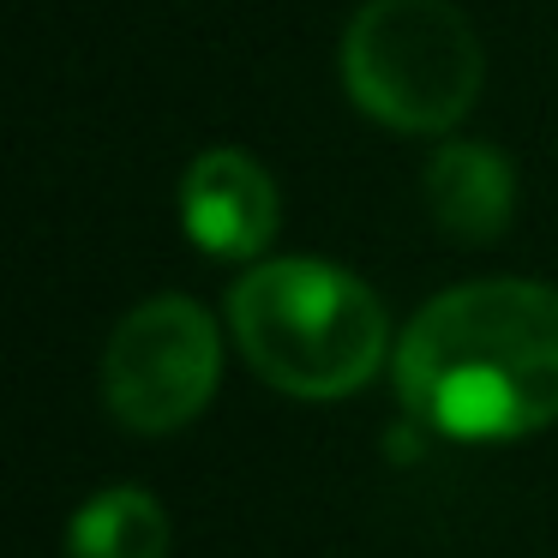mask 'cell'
<instances>
[{"label": "cell", "mask_w": 558, "mask_h": 558, "mask_svg": "<svg viewBox=\"0 0 558 558\" xmlns=\"http://www.w3.org/2000/svg\"><path fill=\"white\" fill-rule=\"evenodd\" d=\"M409 414L457 445H510L558 421V289L529 277L462 282L397 342Z\"/></svg>", "instance_id": "1"}, {"label": "cell", "mask_w": 558, "mask_h": 558, "mask_svg": "<svg viewBox=\"0 0 558 558\" xmlns=\"http://www.w3.org/2000/svg\"><path fill=\"white\" fill-rule=\"evenodd\" d=\"M229 330L246 366L282 397L330 402L373 385L385 366V301L325 258H270L229 294Z\"/></svg>", "instance_id": "2"}, {"label": "cell", "mask_w": 558, "mask_h": 558, "mask_svg": "<svg viewBox=\"0 0 558 558\" xmlns=\"http://www.w3.org/2000/svg\"><path fill=\"white\" fill-rule=\"evenodd\" d=\"M486 54L450 0H366L342 37V85L397 133H450L474 109Z\"/></svg>", "instance_id": "3"}, {"label": "cell", "mask_w": 558, "mask_h": 558, "mask_svg": "<svg viewBox=\"0 0 558 558\" xmlns=\"http://www.w3.org/2000/svg\"><path fill=\"white\" fill-rule=\"evenodd\" d=\"M217 378L222 337L205 306H193L186 294H157V301L133 306L102 349V397H109L114 421L145 438L186 426L210 402Z\"/></svg>", "instance_id": "4"}, {"label": "cell", "mask_w": 558, "mask_h": 558, "mask_svg": "<svg viewBox=\"0 0 558 558\" xmlns=\"http://www.w3.org/2000/svg\"><path fill=\"white\" fill-rule=\"evenodd\" d=\"M181 222L210 258H258L282 229L277 181L246 150H205L181 181Z\"/></svg>", "instance_id": "5"}, {"label": "cell", "mask_w": 558, "mask_h": 558, "mask_svg": "<svg viewBox=\"0 0 558 558\" xmlns=\"http://www.w3.org/2000/svg\"><path fill=\"white\" fill-rule=\"evenodd\" d=\"M426 210L450 241H498L517 217V169L493 145L450 138L426 162Z\"/></svg>", "instance_id": "6"}, {"label": "cell", "mask_w": 558, "mask_h": 558, "mask_svg": "<svg viewBox=\"0 0 558 558\" xmlns=\"http://www.w3.org/2000/svg\"><path fill=\"white\" fill-rule=\"evenodd\" d=\"M73 558H169V517L138 486H109L73 517Z\"/></svg>", "instance_id": "7"}]
</instances>
